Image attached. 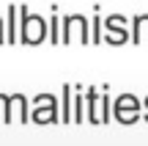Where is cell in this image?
Wrapping results in <instances>:
<instances>
[{
    "label": "cell",
    "mask_w": 148,
    "mask_h": 146,
    "mask_svg": "<svg viewBox=\"0 0 148 146\" xmlns=\"http://www.w3.org/2000/svg\"><path fill=\"white\" fill-rule=\"evenodd\" d=\"M36 105L38 110H33V119L38 121V124H52V121H58V113H55V97H49V94H41V97H36Z\"/></svg>",
    "instance_id": "3957f363"
},
{
    "label": "cell",
    "mask_w": 148,
    "mask_h": 146,
    "mask_svg": "<svg viewBox=\"0 0 148 146\" xmlns=\"http://www.w3.org/2000/svg\"><path fill=\"white\" fill-rule=\"evenodd\" d=\"M0 44H3V22H0Z\"/></svg>",
    "instance_id": "7c38bea8"
},
{
    "label": "cell",
    "mask_w": 148,
    "mask_h": 146,
    "mask_svg": "<svg viewBox=\"0 0 148 146\" xmlns=\"http://www.w3.org/2000/svg\"><path fill=\"white\" fill-rule=\"evenodd\" d=\"M22 14V42L25 44H38L44 42V36H47V22H44V17H36L27 11V6H22V8H16Z\"/></svg>",
    "instance_id": "6da1fadb"
},
{
    "label": "cell",
    "mask_w": 148,
    "mask_h": 146,
    "mask_svg": "<svg viewBox=\"0 0 148 146\" xmlns=\"http://www.w3.org/2000/svg\"><path fill=\"white\" fill-rule=\"evenodd\" d=\"M71 86H63V113H60V121H71Z\"/></svg>",
    "instance_id": "ba28073f"
},
{
    "label": "cell",
    "mask_w": 148,
    "mask_h": 146,
    "mask_svg": "<svg viewBox=\"0 0 148 146\" xmlns=\"http://www.w3.org/2000/svg\"><path fill=\"white\" fill-rule=\"evenodd\" d=\"M16 6H11V8H8V33H5V42H8V44H14L16 42Z\"/></svg>",
    "instance_id": "52a82bcc"
},
{
    "label": "cell",
    "mask_w": 148,
    "mask_h": 146,
    "mask_svg": "<svg viewBox=\"0 0 148 146\" xmlns=\"http://www.w3.org/2000/svg\"><path fill=\"white\" fill-rule=\"evenodd\" d=\"M71 119L74 121H82V99H79V97L74 99V113H71Z\"/></svg>",
    "instance_id": "30bf717a"
},
{
    "label": "cell",
    "mask_w": 148,
    "mask_h": 146,
    "mask_svg": "<svg viewBox=\"0 0 148 146\" xmlns=\"http://www.w3.org/2000/svg\"><path fill=\"white\" fill-rule=\"evenodd\" d=\"M145 105H148V99H145ZM145 121H148V113H145Z\"/></svg>",
    "instance_id": "4fadbf2b"
},
{
    "label": "cell",
    "mask_w": 148,
    "mask_h": 146,
    "mask_svg": "<svg viewBox=\"0 0 148 146\" xmlns=\"http://www.w3.org/2000/svg\"><path fill=\"white\" fill-rule=\"evenodd\" d=\"M99 108H101V102H99V97H96V91L88 88V121H90V124H101Z\"/></svg>",
    "instance_id": "277c9868"
},
{
    "label": "cell",
    "mask_w": 148,
    "mask_h": 146,
    "mask_svg": "<svg viewBox=\"0 0 148 146\" xmlns=\"http://www.w3.org/2000/svg\"><path fill=\"white\" fill-rule=\"evenodd\" d=\"M104 25H107V42L110 44H123L129 39V33L123 30V25H112L110 19H104Z\"/></svg>",
    "instance_id": "8992f818"
},
{
    "label": "cell",
    "mask_w": 148,
    "mask_h": 146,
    "mask_svg": "<svg viewBox=\"0 0 148 146\" xmlns=\"http://www.w3.org/2000/svg\"><path fill=\"white\" fill-rule=\"evenodd\" d=\"M49 42H52V44H60V19H58V17L49 19Z\"/></svg>",
    "instance_id": "9c48e42d"
},
{
    "label": "cell",
    "mask_w": 148,
    "mask_h": 146,
    "mask_svg": "<svg viewBox=\"0 0 148 146\" xmlns=\"http://www.w3.org/2000/svg\"><path fill=\"white\" fill-rule=\"evenodd\" d=\"M99 28H101V19H99V17H93V44H99V42H101Z\"/></svg>",
    "instance_id": "8fae6325"
},
{
    "label": "cell",
    "mask_w": 148,
    "mask_h": 146,
    "mask_svg": "<svg viewBox=\"0 0 148 146\" xmlns=\"http://www.w3.org/2000/svg\"><path fill=\"white\" fill-rule=\"evenodd\" d=\"M112 110H115V119L121 121V124H134V121L140 119V102H137V97H132V94L118 97Z\"/></svg>",
    "instance_id": "7a4b0ae2"
},
{
    "label": "cell",
    "mask_w": 148,
    "mask_h": 146,
    "mask_svg": "<svg viewBox=\"0 0 148 146\" xmlns=\"http://www.w3.org/2000/svg\"><path fill=\"white\" fill-rule=\"evenodd\" d=\"M132 22H134V25H132V42L140 44V42H143V36L148 33V14H137Z\"/></svg>",
    "instance_id": "5b68a950"
}]
</instances>
